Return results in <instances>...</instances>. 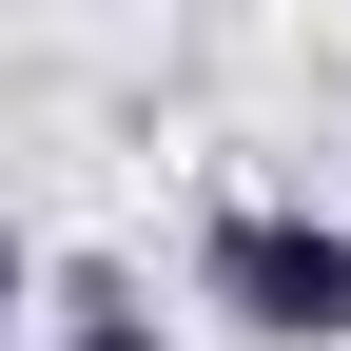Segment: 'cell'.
<instances>
[{
	"instance_id": "6da1fadb",
	"label": "cell",
	"mask_w": 351,
	"mask_h": 351,
	"mask_svg": "<svg viewBox=\"0 0 351 351\" xmlns=\"http://www.w3.org/2000/svg\"><path fill=\"white\" fill-rule=\"evenodd\" d=\"M195 293H215L254 351H351V215H313V195H234V215L195 234Z\"/></svg>"
},
{
	"instance_id": "7a4b0ae2",
	"label": "cell",
	"mask_w": 351,
	"mask_h": 351,
	"mask_svg": "<svg viewBox=\"0 0 351 351\" xmlns=\"http://www.w3.org/2000/svg\"><path fill=\"white\" fill-rule=\"evenodd\" d=\"M20 351H176V332H156L117 274H78V293H59V332H20Z\"/></svg>"
},
{
	"instance_id": "3957f363",
	"label": "cell",
	"mask_w": 351,
	"mask_h": 351,
	"mask_svg": "<svg viewBox=\"0 0 351 351\" xmlns=\"http://www.w3.org/2000/svg\"><path fill=\"white\" fill-rule=\"evenodd\" d=\"M20 293H39V254H20V234H0V313H20Z\"/></svg>"
}]
</instances>
